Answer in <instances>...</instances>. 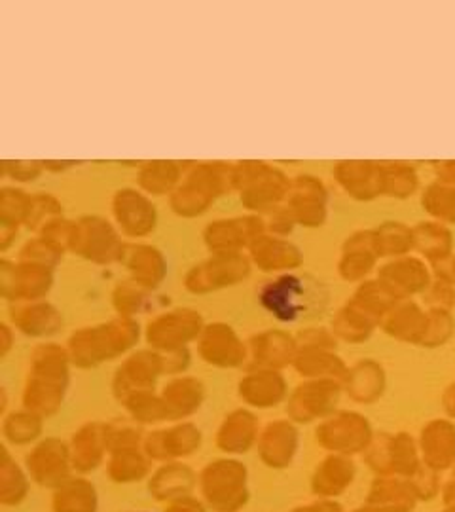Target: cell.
Wrapping results in <instances>:
<instances>
[{
    "instance_id": "6da1fadb",
    "label": "cell",
    "mask_w": 455,
    "mask_h": 512,
    "mask_svg": "<svg viewBox=\"0 0 455 512\" xmlns=\"http://www.w3.org/2000/svg\"><path fill=\"white\" fill-rule=\"evenodd\" d=\"M260 302L279 321L289 323L321 311L327 294L308 275H283L260 291Z\"/></svg>"
},
{
    "instance_id": "7a4b0ae2",
    "label": "cell",
    "mask_w": 455,
    "mask_h": 512,
    "mask_svg": "<svg viewBox=\"0 0 455 512\" xmlns=\"http://www.w3.org/2000/svg\"><path fill=\"white\" fill-rule=\"evenodd\" d=\"M234 183L247 186L243 202L253 209H266L279 202L287 183L283 177L262 164H243L234 171Z\"/></svg>"
},
{
    "instance_id": "3957f363",
    "label": "cell",
    "mask_w": 455,
    "mask_h": 512,
    "mask_svg": "<svg viewBox=\"0 0 455 512\" xmlns=\"http://www.w3.org/2000/svg\"><path fill=\"white\" fill-rule=\"evenodd\" d=\"M222 165H201L196 169L181 190L177 192L173 205L181 215H196L205 211L211 200H215L222 190L224 175H220Z\"/></svg>"
},
{
    "instance_id": "277c9868",
    "label": "cell",
    "mask_w": 455,
    "mask_h": 512,
    "mask_svg": "<svg viewBox=\"0 0 455 512\" xmlns=\"http://www.w3.org/2000/svg\"><path fill=\"white\" fill-rule=\"evenodd\" d=\"M71 245L74 251L99 262H110L124 253V247L118 243L109 224L101 219H84L73 226Z\"/></svg>"
},
{
    "instance_id": "5b68a950",
    "label": "cell",
    "mask_w": 455,
    "mask_h": 512,
    "mask_svg": "<svg viewBox=\"0 0 455 512\" xmlns=\"http://www.w3.org/2000/svg\"><path fill=\"white\" fill-rule=\"evenodd\" d=\"M114 213L129 236H143L154 228L156 222L154 205L133 190H122L116 194Z\"/></svg>"
},
{
    "instance_id": "8992f818",
    "label": "cell",
    "mask_w": 455,
    "mask_h": 512,
    "mask_svg": "<svg viewBox=\"0 0 455 512\" xmlns=\"http://www.w3.org/2000/svg\"><path fill=\"white\" fill-rule=\"evenodd\" d=\"M262 222L258 219H236L215 222L207 228L205 238L211 249L219 253H232L237 247L247 245L251 239H258Z\"/></svg>"
},
{
    "instance_id": "52a82bcc",
    "label": "cell",
    "mask_w": 455,
    "mask_h": 512,
    "mask_svg": "<svg viewBox=\"0 0 455 512\" xmlns=\"http://www.w3.org/2000/svg\"><path fill=\"white\" fill-rule=\"evenodd\" d=\"M251 253H253L256 264L268 272L279 270V268H292L300 262L298 251L289 243L279 241V239H255Z\"/></svg>"
},
{
    "instance_id": "ba28073f",
    "label": "cell",
    "mask_w": 455,
    "mask_h": 512,
    "mask_svg": "<svg viewBox=\"0 0 455 512\" xmlns=\"http://www.w3.org/2000/svg\"><path fill=\"white\" fill-rule=\"evenodd\" d=\"M177 175H179V169L175 165L156 162V164L148 165L143 171L141 183L150 192L164 194L165 190H169L177 181Z\"/></svg>"
},
{
    "instance_id": "9c48e42d",
    "label": "cell",
    "mask_w": 455,
    "mask_h": 512,
    "mask_svg": "<svg viewBox=\"0 0 455 512\" xmlns=\"http://www.w3.org/2000/svg\"><path fill=\"white\" fill-rule=\"evenodd\" d=\"M38 175V165H27L23 164V162H19L16 164V169H14V177H18L19 181H33V177H37Z\"/></svg>"
}]
</instances>
